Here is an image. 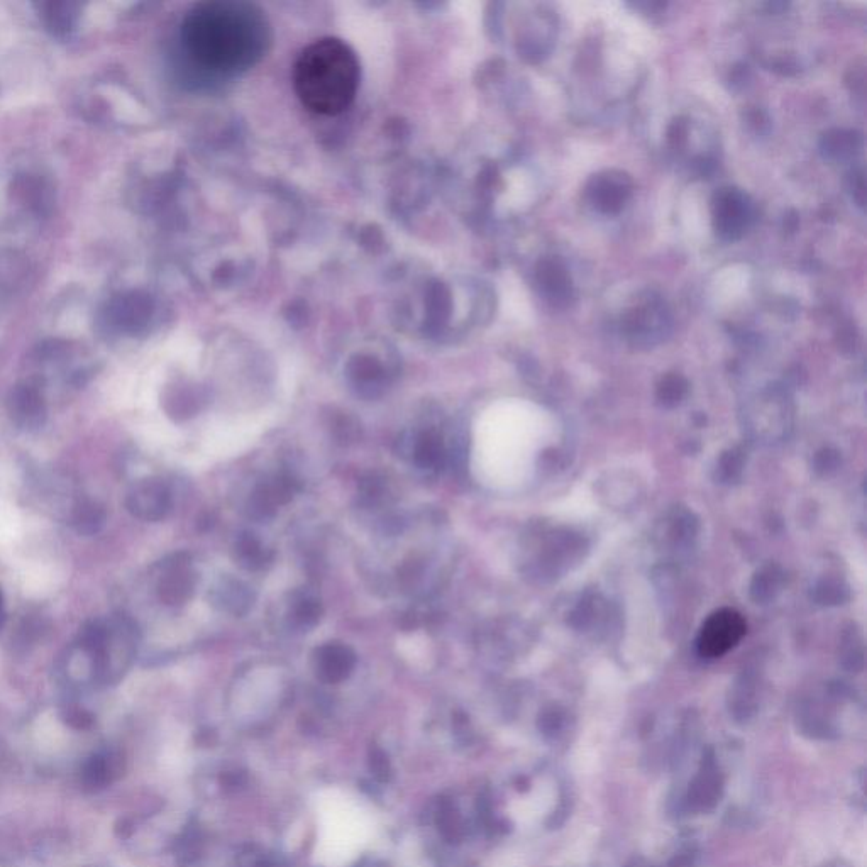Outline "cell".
I'll return each instance as SVG.
<instances>
[{
    "mask_svg": "<svg viewBox=\"0 0 867 867\" xmlns=\"http://www.w3.org/2000/svg\"><path fill=\"white\" fill-rule=\"evenodd\" d=\"M232 559L236 561L239 568L258 573L270 568L275 561V551L266 546L265 542L253 532H243L232 544Z\"/></svg>",
    "mask_w": 867,
    "mask_h": 867,
    "instance_id": "cell-13",
    "label": "cell"
},
{
    "mask_svg": "<svg viewBox=\"0 0 867 867\" xmlns=\"http://www.w3.org/2000/svg\"><path fill=\"white\" fill-rule=\"evenodd\" d=\"M370 764L376 778L382 779V781L388 779V776H390V766H388V757L382 751L375 749V751L371 752Z\"/></svg>",
    "mask_w": 867,
    "mask_h": 867,
    "instance_id": "cell-23",
    "label": "cell"
},
{
    "mask_svg": "<svg viewBox=\"0 0 867 867\" xmlns=\"http://www.w3.org/2000/svg\"><path fill=\"white\" fill-rule=\"evenodd\" d=\"M356 652L343 642H326L314 652V671L327 685L348 680L356 668Z\"/></svg>",
    "mask_w": 867,
    "mask_h": 867,
    "instance_id": "cell-11",
    "label": "cell"
},
{
    "mask_svg": "<svg viewBox=\"0 0 867 867\" xmlns=\"http://www.w3.org/2000/svg\"><path fill=\"white\" fill-rule=\"evenodd\" d=\"M537 275L541 287L554 305L568 304L573 297V285L563 261L558 258H547L541 261Z\"/></svg>",
    "mask_w": 867,
    "mask_h": 867,
    "instance_id": "cell-14",
    "label": "cell"
},
{
    "mask_svg": "<svg viewBox=\"0 0 867 867\" xmlns=\"http://www.w3.org/2000/svg\"><path fill=\"white\" fill-rule=\"evenodd\" d=\"M685 136V124H683V122H674L673 128L669 131V139H671V141H676V143H680L681 139H685Z\"/></svg>",
    "mask_w": 867,
    "mask_h": 867,
    "instance_id": "cell-24",
    "label": "cell"
},
{
    "mask_svg": "<svg viewBox=\"0 0 867 867\" xmlns=\"http://www.w3.org/2000/svg\"><path fill=\"white\" fill-rule=\"evenodd\" d=\"M11 415L12 422L23 431H38L39 427L45 426V407L41 404V400L33 395L14 400Z\"/></svg>",
    "mask_w": 867,
    "mask_h": 867,
    "instance_id": "cell-17",
    "label": "cell"
},
{
    "mask_svg": "<svg viewBox=\"0 0 867 867\" xmlns=\"http://www.w3.org/2000/svg\"><path fill=\"white\" fill-rule=\"evenodd\" d=\"M209 600L221 612L232 617H244L255 605L256 595L243 581L224 576L210 590Z\"/></svg>",
    "mask_w": 867,
    "mask_h": 867,
    "instance_id": "cell-12",
    "label": "cell"
},
{
    "mask_svg": "<svg viewBox=\"0 0 867 867\" xmlns=\"http://www.w3.org/2000/svg\"><path fill=\"white\" fill-rule=\"evenodd\" d=\"M116 776V766L109 756L90 757L82 774L83 788L89 791H99L111 783Z\"/></svg>",
    "mask_w": 867,
    "mask_h": 867,
    "instance_id": "cell-18",
    "label": "cell"
},
{
    "mask_svg": "<svg viewBox=\"0 0 867 867\" xmlns=\"http://www.w3.org/2000/svg\"><path fill=\"white\" fill-rule=\"evenodd\" d=\"M183 46L199 67L219 75L246 72L265 56L271 29L265 12L243 0H210L188 12Z\"/></svg>",
    "mask_w": 867,
    "mask_h": 867,
    "instance_id": "cell-1",
    "label": "cell"
},
{
    "mask_svg": "<svg viewBox=\"0 0 867 867\" xmlns=\"http://www.w3.org/2000/svg\"><path fill=\"white\" fill-rule=\"evenodd\" d=\"M197 583H199V575L190 564V556L183 553L175 554L173 558L161 564L156 593L161 603H165L168 607H178L194 597Z\"/></svg>",
    "mask_w": 867,
    "mask_h": 867,
    "instance_id": "cell-7",
    "label": "cell"
},
{
    "mask_svg": "<svg viewBox=\"0 0 867 867\" xmlns=\"http://www.w3.org/2000/svg\"><path fill=\"white\" fill-rule=\"evenodd\" d=\"M324 615V607H322L321 598L309 590H299L293 593L290 608H288V617L292 620V624L299 629H312L319 624Z\"/></svg>",
    "mask_w": 867,
    "mask_h": 867,
    "instance_id": "cell-15",
    "label": "cell"
},
{
    "mask_svg": "<svg viewBox=\"0 0 867 867\" xmlns=\"http://www.w3.org/2000/svg\"><path fill=\"white\" fill-rule=\"evenodd\" d=\"M358 492L361 502L366 507L382 505V503L387 502L388 493H390V490H388V480L382 473L370 471V473H366L359 480Z\"/></svg>",
    "mask_w": 867,
    "mask_h": 867,
    "instance_id": "cell-19",
    "label": "cell"
},
{
    "mask_svg": "<svg viewBox=\"0 0 867 867\" xmlns=\"http://www.w3.org/2000/svg\"><path fill=\"white\" fill-rule=\"evenodd\" d=\"M713 216L718 234L727 241H735L744 234L751 219V202L740 190L724 188L715 195Z\"/></svg>",
    "mask_w": 867,
    "mask_h": 867,
    "instance_id": "cell-9",
    "label": "cell"
},
{
    "mask_svg": "<svg viewBox=\"0 0 867 867\" xmlns=\"http://www.w3.org/2000/svg\"><path fill=\"white\" fill-rule=\"evenodd\" d=\"M138 644V625L128 615L112 613L92 620L67 647L63 673L73 681L111 685L133 664Z\"/></svg>",
    "mask_w": 867,
    "mask_h": 867,
    "instance_id": "cell-3",
    "label": "cell"
},
{
    "mask_svg": "<svg viewBox=\"0 0 867 867\" xmlns=\"http://www.w3.org/2000/svg\"><path fill=\"white\" fill-rule=\"evenodd\" d=\"M4 620H6V607H4V598H2V593H0V627L4 625Z\"/></svg>",
    "mask_w": 867,
    "mask_h": 867,
    "instance_id": "cell-25",
    "label": "cell"
},
{
    "mask_svg": "<svg viewBox=\"0 0 867 867\" xmlns=\"http://www.w3.org/2000/svg\"><path fill=\"white\" fill-rule=\"evenodd\" d=\"M358 56L337 38L314 41L300 53L293 70V85L300 102L319 116H337L348 111L358 94Z\"/></svg>",
    "mask_w": 867,
    "mask_h": 867,
    "instance_id": "cell-2",
    "label": "cell"
},
{
    "mask_svg": "<svg viewBox=\"0 0 867 867\" xmlns=\"http://www.w3.org/2000/svg\"><path fill=\"white\" fill-rule=\"evenodd\" d=\"M67 724L72 725L73 729H89L90 725L94 724V717L80 708H70L67 712Z\"/></svg>",
    "mask_w": 867,
    "mask_h": 867,
    "instance_id": "cell-22",
    "label": "cell"
},
{
    "mask_svg": "<svg viewBox=\"0 0 867 867\" xmlns=\"http://www.w3.org/2000/svg\"><path fill=\"white\" fill-rule=\"evenodd\" d=\"M398 456L410 459L419 470L439 473L448 468V441L436 427L405 432L397 441Z\"/></svg>",
    "mask_w": 867,
    "mask_h": 867,
    "instance_id": "cell-5",
    "label": "cell"
},
{
    "mask_svg": "<svg viewBox=\"0 0 867 867\" xmlns=\"http://www.w3.org/2000/svg\"><path fill=\"white\" fill-rule=\"evenodd\" d=\"M173 497L170 486L160 478H144L134 483L126 497V507L136 519L144 522H160L172 510Z\"/></svg>",
    "mask_w": 867,
    "mask_h": 867,
    "instance_id": "cell-8",
    "label": "cell"
},
{
    "mask_svg": "<svg viewBox=\"0 0 867 867\" xmlns=\"http://www.w3.org/2000/svg\"><path fill=\"white\" fill-rule=\"evenodd\" d=\"M68 522L80 536H94L104 525L105 512L99 503L92 500H78L72 507Z\"/></svg>",
    "mask_w": 867,
    "mask_h": 867,
    "instance_id": "cell-16",
    "label": "cell"
},
{
    "mask_svg": "<svg viewBox=\"0 0 867 867\" xmlns=\"http://www.w3.org/2000/svg\"><path fill=\"white\" fill-rule=\"evenodd\" d=\"M856 139L857 136L854 133L839 131V129L830 131L822 139L823 155L827 158H834V160L851 156L857 148Z\"/></svg>",
    "mask_w": 867,
    "mask_h": 867,
    "instance_id": "cell-20",
    "label": "cell"
},
{
    "mask_svg": "<svg viewBox=\"0 0 867 867\" xmlns=\"http://www.w3.org/2000/svg\"><path fill=\"white\" fill-rule=\"evenodd\" d=\"M302 490L300 481L287 471L268 476L256 486L248 503L246 515L256 522H265L277 515L278 509L292 502L295 495Z\"/></svg>",
    "mask_w": 867,
    "mask_h": 867,
    "instance_id": "cell-6",
    "label": "cell"
},
{
    "mask_svg": "<svg viewBox=\"0 0 867 867\" xmlns=\"http://www.w3.org/2000/svg\"><path fill=\"white\" fill-rule=\"evenodd\" d=\"M632 183L622 172L598 173L591 178L586 194L591 204L603 214H617L629 199Z\"/></svg>",
    "mask_w": 867,
    "mask_h": 867,
    "instance_id": "cell-10",
    "label": "cell"
},
{
    "mask_svg": "<svg viewBox=\"0 0 867 867\" xmlns=\"http://www.w3.org/2000/svg\"><path fill=\"white\" fill-rule=\"evenodd\" d=\"M327 427H329L336 442L343 444V446H349V444H354L361 439V424L348 415L332 417L331 420H327Z\"/></svg>",
    "mask_w": 867,
    "mask_h": 867,
    "instance_id": "cell-21",
    "label": "cell"
},
{
    "mask_svg": "<svg viewBox=\"0 0 867 867\" xmlns=\"http://www.w3.org/2000/svg\"><path fill=\"white\" fill-rule=\"evenodd\" d=\"M746 620L732 608L712 613L698 636V651L703 658H720L746 636Z\"/></svg>",
    "mask_w": 867,
    "mask_h": 867,
    "instance_id": "cell-4",
    "label": "cell"
}]
</instances>
